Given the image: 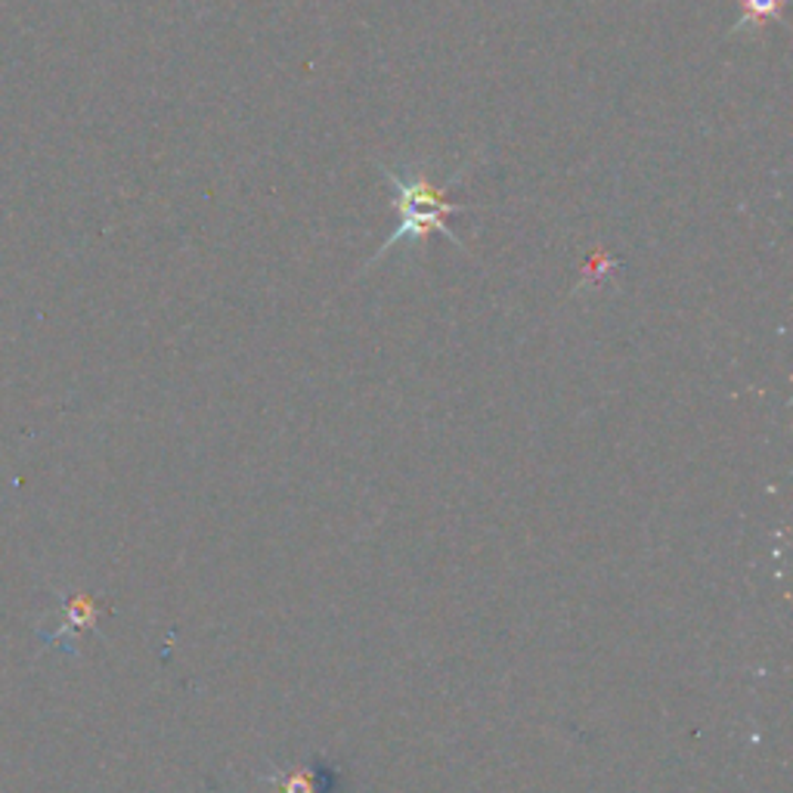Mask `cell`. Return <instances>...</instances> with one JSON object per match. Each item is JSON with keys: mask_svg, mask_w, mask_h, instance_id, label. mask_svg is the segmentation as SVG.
I'll list each match as a JSON object with an SVG mask.
<instances>
[{"mask_svg": "<svg viewBox=\"0 0 793 793\" xmlns=\"http://www.w3.org/2000/svg\"><path fill=\"white\" fill-rule=\"evenodd\" d=\"M375 168L382 171L384 184L391 189L396 212V227L394 233L382 243V248L363 264V274H369L372 267H379L391 251L396 248H415V245H425L428 233H441L443 239L468 251L462 239L456 236V229L446 224L450 214L465 212L468 205H456V202H446L441 193V186H434L428 181L425 171L419 168H391L384 162H375Z\"/></svg>", "mask_w": 793, "mask_h": 793, "instance_id": "cell-1", "label": "cell"}, {"mask_svg": "<svg viewBox=\"0 0 793 793\" xmlns=\"http://www.w3.org/2000/svg\"><path fill=\"white\" fill-rule=\"evenodd\" d=\"M326 781H320V772L313 769H295L282 781V793H322Z\"/></svg>", "mask_w": 793, "mask_h": 793, "instance_id": "cell-3", "label": "cell"}, {"mask_svg": "<svg viewBox=\"0 0 793 793\" xmlns=\"http://www.w3.org/2000/svg\"><path fill=\"white\" fill-rule=\"evenodd\" d=\"M741 22L734 25L732 34L741 29H753V25H765L769 19H781V0H744L741 3Z\"/></svg>", "mask_w": 793, "mask_h": 793, "instance_id": "cell-2", "label": "cell"}]
</instances>
